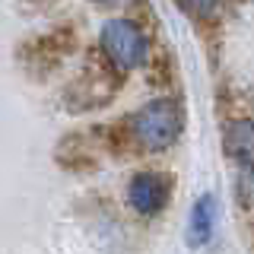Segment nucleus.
I'll list each match as a JSON object with an SVG mask.
<instances>
[{
  "instance_id": "nucleus-1",
  "label": "nucleus",
  "mask_w": 254,
  "mask_h": 254,
  "mask_svg": "<svg viewBox=\"0 0 254 254\" xmlns=\"http://www.w3.org/2000/svg\"><path fill=\"white\" fill-rule=\"evenodd\" d=\"M130 137L137 146L159 153V149H169L175 140L185 130V115H181L178 102L172 99H153L143 108H137L130 115Z\"/></svg>"
},
{
  "instance_id": "nucleus-6",
  "label": "nucleus",
  "mask_w": 254,
  "mask_h": 254,
  "mask_svg": "<svg viewBox=\"0 0 254 254\" xmlns=\"http://www.w3.org/2000/svg\"><path fill=\"white\" fill-rule=\"evenodd\" d=\"M178 3L185 6L190 16H197V19H213V16L219 13L222 0H178Z\"/></svg>"
},
{
  "instance_id": "nucleus-2",
  "label": "nucleus",
  "mask_w": 254,
  "mask_h": 254,
  "mask_svg": "<svg viewBox=\"0 0 254 254\" xmlns=\"http://www.w3.org/2000/svg\"><path fill=\"white\" fill-rule=\"evenodd\" d=\"M102 54L115 70H140L149 58V42L133 19H108L99 35Z\"/></svg>"
},
{
  "instance_id": "nucleus-5",
  "label": "nucleus",
  "mask_w": 254,
  "mask_h": 254,
  "mask_svg": "<svg viewBox=\"0 0 254 254\" xmlns=\"http://www.w3.org/2000/svg\"><path fill=\"white\" fill-rule=\"evenodd\" d=\"M226 153L238 169H254V118H238L226 127Z\"/></svg>"
},
{
  "instance_id": "nucleus-7",
  "label": "nucleus",
  "mask_w": 254,
  "mask_h": 254,
  "mask_svg": "<svg viewBox=\"0 0 254 254\" xmlns=\"http://www.w3.org/2000/svg\"><path fill=\"white\" fill-rule=\"evenodd\" d=\"M95 3H105V6H111V3H121V0H95Z\"/></svg>"
},
{
  "instance_id": "nucleus-4",
  "label": "nucleus",
  "mask_w": 254,
  "mask_h": 254,
  "mask_svg": "<svg viewBox=\"0 0 254 254\" xmlns=\"http://www.w3.org/2000/svg\"><path fill=\"white\" fill-rule=\"evenodd\" d=\"M216 232V200L213 194L197 197L188 213V245L190 248H203Z\"/></svg>"
},
{
  "instance_id": "nucleus-3",
  "label": "nucleus",
  "mask_w": 254,
  "mask_h": 254,
  "mask_svg": "<svg viewBox=\"0 0 254 254\" xmlns=\"http://www.w3.org/2000/svg\"><path fill=\"white\" fill-rule=\"evenodd\" d=\"M169 197H172V181H169V175H162V172L143 169L127 181V203H130L133 213L143 216V219L159 216V213L169 206Z\"/></svg>"
}]
</instances>
